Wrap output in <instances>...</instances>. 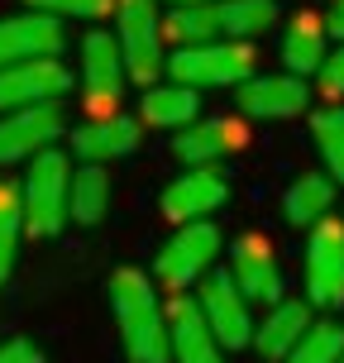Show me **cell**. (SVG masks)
Returning <instances> with one entry per match:
<instances>
[{
    "label": "cell",
    "mask_w": 344,
    "mask_h": 363,
    "mask_svg": "<svg viewBox=\"0 0 344 363\" xmlns=\"http://www.w3.org/2000/svg\"><path fill=\"white\" fill-rule=\"evenodd\" d=\"M106 291H110V311H115L120 345H125L129 363H177L172 359V325H167V311L158 301L153 282H148V272L115 268Z\"/></svg>",
    "instance_id": "1"
},
{
    "label": "cell",
    "mask_w": 344,
    "mask_h": 363,
    "mask_svg": "<svg viewBox=\"0 0 344 363\" xmlns=\"http://www.w3.org/2000/svg\"><path fill=\"white\" fill-rule=\"evenodd\" d=\"M72 167L62 148H48L29 163V182H24V225L34 239L62 235V225L72 220Z\"/></svg>",
    "instance_id": "2"
},
{
    "label": "cell",
    "mask_w": 344,
    "mask_h": 363,
    "mask_svg": "<svg viewBox=\"0 0 344 363\" xmlns=\"http://www.w3.org/2000/svg\"><path fill=\"white\" fill-rule=\"evenodd\" d=\"M167 77L172 86H244L254 82V48L235 43V38H220V43H201V48H177L167 57Z\"/></svg>",
    "instance_id": "3"
},
{
    "label": "cell",
    "mask_w": 344,
    "mask_h": 363,
    "mask_svg": "<svg viewBox=\"0 0 344 363\" xmlns=\"http://www.w3.org/2000/svg\"><path fill=\"white\" fill-rule=\"evenodd\" d=\"M115 38L125 48V67L129 82L139 86H153L158 72H167L163 57V19H158V5L153 0H120L115 5Z\"/></svg>",
    "instance_id": "4"
},
{
    "label": "cell",
    "mask_w": 344,
    "mask_h": 363,
    "mask_svg": "<svg viewBox=\"0 0 344 363\" xmlns=\"http://www.w3.org/2000/svg\"><path fill=\"white\" fill-rule=\"evenodd\" d=\"M216 254H220V230L211 225V220L182 225L177 235L158 249V258H153V277H158L167 291L187 296V287H192V282H206V277H211Z\"/></svg>",
    "instance_id": "5"
},
{
    "label": "cell",
    "mask_w": 344,
    "mask_h": 363,
    "mask_svg": "<svg viewBox=\"0 0 344 363\" xmlns=\"http://www.w3.org/2000/svg\"><path fill=\"white\" fill-rule=\"evenodd\" d=\"M125 48L110 29H91L82 38V91H87V110L96 120H110L120 115V86H125Z\"/></svg>",
    "instance_id": "6"
},
{
    "label": "cell",
    "mask_w": 344,
    "mask_h": 363,
    "mask_svg": "<svg viewBox=\"0 0 344 363\" xmlns=\"http://www.w3.org/2000/svg\"><path fill=\"white\" fill-rule=\"evenodd\" d=\"M72 91V72L62 67V57H34L0 67V110H34V106H57Z\"/></svg>",
    "instance_id": "7"
},
{
    "label": "cell",
    "mask_w": 344,
    "mask_h": 363,
    "mask_svg": "<svg viewBox=\"0 0 344 363\" xmlns=\"http://www.w3.org/2000/svg\"><path fill=\"white\" fill-rule=\"evenodd\" d=\"M306 301L340 306L344 301V220H321L306 235Z\"/></svg>",
    "instance_id": "8"
},
{
    "label": "cell",
    "mask_w": 344,
    "mask_h": 363,
    "mask_svg": "<svg viewBox=\"0 0 344 363\" xmlns=\"http://www.w3.org/2000/svg\"><path fill=\"white\" fill-rule=\"evenodd\" d=\"M201 301V315H206V325L216 330V340L225 349H244L254 345V315H249V296L235 287V277L230 272H211L196 291Z\"/></svg>",
    "instance_id": "9"
},
{
    "label": "cell",
    "mask_w": 344,
    "mask_h": 363,
    "mask_svg": "<svg viewBox=\"0 0 344 363\" xmlns=\"http://www.w3.org/2000/svg\"><path fill=\"white\" fill-rule=\"evenodd\" d=\"M230 277H235V287L258 301V306H282L287 296H282V268H277V258H272V244L268 235H239L230 244Z\"/></svg>",
    "instance_id": "10"
},
{
    "label": "cell",
    "mask_w": 344,
    "mask_h": 363,
    "mask_svg": "<svg viewBox=\"0 0 344 363\" xmlns=\"http://www.w3.org/2000/svg\"><path fill=\"white\" fill-rule=\"evenodd\" d=\"M225 201H230V182L220 167H187L182 177H172L163 186V216L182 230V225L216 216Z\"/></svg>",
    "instance_id": "11"
},
{
    "label": "cell",
    "mask_w": 344,
    "mask_h": 363,
    "mask_svg": "<svg viewBox=\"0 0 344 363\" xmlns=\"http://www.w3.org/2000/svg\"><path fill=\"white\" fill-rule=\"evenodd\" d=\"M62 106H34V110H10L0 115V167L29 158L34 163L38 153H48L53 139H62Z\"/></svg>",
    "instance_id": "12"
},
{
    "label": "cell",
    "mask_w": 344,
    "mask_h": 363,
    "mask_svg": "<svg viewBox=\"0 0 344 363\" xmlns=\"http://www.w3.org/2000/svg\"><path fill=\"white\" fill-rule=\"evenodd\" d=\"M62 19L24 10V15L0 19V67L15 62H34V57H62Z\"/></svg>",
    "instance_id": "13"
},
{
    "label": "cell",
    "mask_w": 344,
    "mask_h": 363,
    "mask_svg": "<svg viewBox=\"0 0 344 363\" xmlns=\"http://www.w3.org/2000/svg\"><path fill=\"white\" fill-rule=\"evenodd\" d=\"M249 148V129L244 120H230V115H216V120H196L187 125L172 139V158L187 167H216L220 158L230 153H244Z\"/></svg>",
    "instance_id": "14"
},
{
    "label": "cell",
    "mask_w": 344,
    "mask_h": 363,
    "mask_svg": "<svg viewBox=\"0 0 344 363\" xmlns=\"http://www.w3.org/2000/svg\"><path fill=\"white\" fill-rule=\"evenodd\" d=\"M235 106L249 120H292V115H301L311 106V91L301 77H292V72H272V77L263 72L235 91Z\"/></svg>",
    "instance_id": "15"
},
{
    "label": "cell",
    "mask_w": 344,
    "mask_h": 363,
    "mask_svg": "<svg viewBox=\"0 0 344 363\" xmlns=\"http://www.w3.org/2000/svg\"><path fill=\"white\" fill-rule=\"evenodd\" d=\"M139 134H144V125L129 120V115L91 120V125L72 129V153L87 167H106V163H115V158H129V153L139 148Z\"/></svg>",
    "instance_id": "16"
},
{
    "label": "cell",
    "mask_w": 344,
    "mask_h": 363,
    "mask_svg": "<svg viewBox=\"0 0 344 363\" xmlns=\"http://www.w3.org/2000/svg\"><path fill=\"white\" fill-rule=\"evenodd\" d=\"M167 325H172V359L177 363H225V345L206 325L196 296H172Z\"/></svg>",
    "instance_id": "17"
},
{
    "label": "cell",
    "mask_w": 344,
    "mask_h": 363,
    "mask_svg": "<svg viewBox=\"0 0 344 363\" xmlns=\"http://www.w3.org/2000/svg\"><path fill=\"white\" fill-rule=\"evenodd\" d=\"M311 301H282L263 315V325L254 330V349L263 354L268 363H287L296 354V345L311 335Z\"/></svg>",
    "instance_id": "18"
},
{
    "label": "cell",
    "mask_w": 344,
    "mask_h": 363,
    "mask_svg": "<svg viewBox=\"0 0 344 363\" xmlns=\"http://www.w3.org/2000/svg\"><path fill=\"white\" fill-rule=\"evenodd\" d=\"M326 43H330V24L326 15H316V10H296L287 24V34H282V62H287L292 77H301L306 82L311 72L321 77L326 67Z\"/></svg>",
    "instance_id": "19"
},
{
    "label": "cell",
    "mask_w": 344,
    "mask_h": 363,
    "mask_svg": "<svg viewBox=\"0 0 344 363\" xmlns=\"http://www.w3.org/2000/svg\"><path fill=\"white\" fill-rule=\"evenodd\" d=\"M330 206H335V177L330 172H301L282 191V220L296 230H316L321 220H330Z\"/></svg>",
    "instance_id": "20"
},
{
    "label": "cell",
    "mask_w": 344,
    "mask_h": 363,
    "mask_svg": "<svg viewBox=\"0 0 344 363\" xmlns=\"http://www.w3.org/2000/svg\"><path fill=\"white\" fill-rule=\"evenodd\" d=\"M196 91L192 86H148L144 91V101H139V125L148 129H187V125H196Z\"/></svg>",
    "instance_id": "21"
},
{
    "label": "cell",
    "mask_w": 344,
    "mask_h": 363,
    "mask_svg": "<svg viewBox=\"0 0 344 363\" xmlns=\"http://www.w3.org/2000/svg\"><path fill=\"white\" fill-rule=\"evenodd\" d=\"M163 38H172L177 48H201V43H220L225 38V15L216 5H187V10H172L163 19Z\"/></svg>",
    "instance_id": "22"
},
{
    "label": "cell",
    "mask_w": 344,
    "mask_h": 363,
    "mask_svg": "<svg viewBox=\"0 0 344 363\" xmlns=\"http://www.w3.org/2000/svg\"><path fill=\"white\" fill-rule=\"evenodd\" d=\"M24 191L15 182L0 177V287L10 282L15 272V258H19V239H24Z\"/></svg>",
    "instance_id": "23"
},
{
    "label": "cell",
    "mask_w": 344,
    "mask_h": 363,
    "mask_svg": "<svg viewBox=\"0 0 344 363\" xmlns=\"http://www.w3.org/2000/svg\"><path fill=\"white\" fill-rule=\"evenodd\" d=\"M220 15H225V38L249 43V38L268 34L277 24V0H220Z\"/></svg>",
    "instance_id": "24"
},
{
    "label": "cell",
    "mask_w": 344,
    "mask_h": 363,
    "mask_svg": "<svg viewBox=\"0 0 344 363\" xmlns=\"http://www.w3.org/2000/svg\"><path fill=\"white\" fill-rule=\"evenodd\" d=\"M110 216V177L106 167H82L72 177V220L77 225H101Z\"/></svg>",
    "instance_id": "25"
},
{
    "label": "cell",
    "mask_w": 344,
    "mask_h": 363,
    "mask_svg": "<svg viewBox=\"0 0 344 363\" xmlns=\"http://www.w3.org/2000/svg\"><path fill=\"white\" fill-rule=\"evenodd\" d=\"M311 139L326 158V172L344 182V106H321L311 115Z\"/></svg>",
    "instance_id": "26"
},
{
    "label": "cell",
    "mask_w": 344,
    "mask_h": 363,
    "mask_svg": "<svg viewBox=\"0 0 344 363\" xmlns=\"http://www.w3.org/2000/svg\"><path fill=\"white\" fill-rule=\"evenodd\" d=\"M340 359H344V330L335 320H316L287 363H340Z\"/></svg>",
    "instance_id": "27"
},
{
    "label": "cell",
    "mask_w": 344,
    "mask_h": 363,
    "mask_svg": "<svg viewBox=\"0 0 344 363\" xmlns=\"http://www.w3.org/2000/svg\"><path fill=\"white\" fill-rule=\"evenodd\" d=\"M29 10L38 15H53V19H106L115 15L120 0H24Z\"/></svg>",
    "instance_id": "28"
},
{
    "label": "cell",
    "mask_w": 344,
    "mask_h": 363,
    "mask_svg": "<svg viewBox=\"0 0 344 363\" xmlns=\"http://www.w3.org/2000/svg\"><path fill=\"white\" fill-rule=\"evenodd\" d=\"M316 86H321L326 101H340V96H344V43L326 57V67H321V77H316Z\"/></svg>",
    "instance_id": "29"
},
{
    "label": "cell",
    "mask_w": 344,
    "mask_h": 363,
    "mask_svg": "<svg viewBox=\"0 0 344 363\" xmlns=\"http://www.w3.org/2000/svg\"><path fill=\"white\" fill-rule=\"evenodd\" d=\"M0 363H43V349H38L34 340L15 335V340H5V345H0Z\"/></svg>",
    "instance_id": "30"
},
{
    "label": "cell",
    "mask_w": 344,
    "mask_h": 363,
    "mask_svg": "<svg viewBox=\"0 0 344 363\" xmlns=\"http://www.w3.org/2000/svg\"><path fill=\"white\" fill-rule=\"evenodd\" d=\"M326 24H330V34H335V38L344 43V0H335V10L326 15Z\"/></svg>",
    "instance_id": "31"
},
{
    "label": "cell",
    "mask_w": 344,
    "mask_h": 363,
    "mask_svg": "<svg viewBox=\"0 0 344 363\" xmlns=\"http://www.w3.org/2000/svg\"><path fill=\"white\" fill-rule=\"evenodd\" d=\"M172 10H187V5H216V0H167Z\"/></svg>",
    "instance_id": "32"
},
{
    "label": "cell",
    "mask_w": 344,
    "mask_h": 363,
    "mask_svg": "<svg viewBox=\"0 0 344 363\" xmlns=\"http://www.w3.org/2000/svg\"><path fill=\"white\" fill-rule=\"evenodd\" d=\"M340 363H344V359H340Z\"/></svg>",
    "instance_id": "33"
}]
</instances>
